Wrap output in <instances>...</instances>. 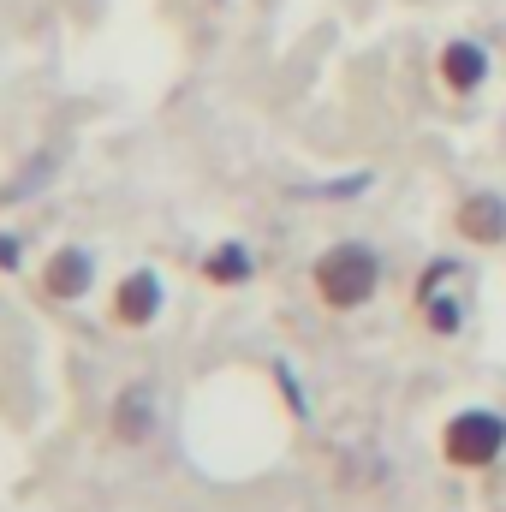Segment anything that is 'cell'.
Segmentation results:
<instances>
[{
  "label": "cell",
  "mask_w": 506,
  "mask_h": 512,
  "mask_svg": "<svg viewBox=\"0 0 506 512\" xmlns=\"http://www.w3.org/2000/svg\"><path fill=\"white\" fill-rule=\"evenodd\" d=\"M381 286V262L370 245H334V251L316 256V292L328 310H358L370 304Z\"/></svg>",
  "instance_id": "1"
},
{
  "label": "cell",
  "mask_w": 506,
  "mask_h": 512,
  "mask_svg": "<svg viewBox=\"0 0 506 512\" xmlns=\"http://www.w3.org/2000/svg\"><path fill=\"white\" fill-rule=\"evenodd\" d=\"M501 453H506V417H495V411H459L441 429V459L459 465V471H489Z\"/></svg>",
  "instance_id": "2"
},
{
  "label": "cell",
  "mask_w": 506,
  "mask_h": 512,
  "mask_svg": "<svg viewBox=\"0 0 506 512\" xmlns=\"http://www.w3.org/2000/svg\"><path fill=\"white\" fill-rule=\"evenodd\" d=\"M161 274H149V268H137L120 280V292H114V322H126V328H149L155 316H161Z\"/></svg>",
  "instance_id": "3"
},
{
  "label": "cell",
  "mask_w": 506,
  "mask_h": 512,
  "mask_svg": "<svg viewBox=\"0 0 506 512\" xmlns=\"http://www.w3.org/2000/svg\"><path fill=\"white\" fill-rule=\"evenodd\" d=\"M459 233L471 239V245H501L506 239V197H495V191H477V197H465L459 203Z\"/></svg>",
  "instance_id": "4"
},
{
  "label": "cell",
  "mask_w": 506,
  "mask_h": 512,
  "mask_svg": "<svg viewBox=\"0 0 506 512\" xmlns=\"http://www.w3.org/2000/svg\"><path fill=\"white\" fill-rule=\"evenodd\" d=\"M483 78H489V48L483 42H447L441 48V84L453 96H471Z\"/></svg>",
  "instance_id": "5"
},
{
  "label": "cell",
  "mask_w": 506,
  "mask_h": 512,
  "mask_svg": "<svg viewBox=\"0 0 506 512\" xmlns=\"http://www.w3.org/2000/svg\"><path fill=\"white\" fill-rule=\"evenodd\" d=\"M114 441H126V447H143L149 435H155V393L149 387H126L120 399H114Z\"/></svg>",
  "instance_id": "6"
},
{
  "label": "cell",
  "mask_w": 506,
  "mask_h": 512,
  "mask_svg": "<svg viewBox=\"0 0 506 512\" xmlns=\"http://www.w3.org/2000/svg\"><path fill=\"white\" fill-rule=\"evenodd\" d=\"M90 280H96V262H90V251H54L48 274H42L48 298H60V304L84 298V292H90Z\"/></svg>",
  "instance_id": "7"
},
{
  "label": "cell",
  "mask_w": 506,
  "mask_h": 512,
  "mask_svg": "<svg viewBox=\"0 0 506 512\" xmlns=\"http://www.w3.org/2000/svg\"><path fill=\"white\" fill-rule=\"evenodd\" d=\"M251 274H256L251 245H215L203 256V280H215V286H245Z\"/></svg>",
  "instance_id": "8"
},
{
  "label": "cell",
  "mask_w": 506,
  "mask_h": 512,
  "mask_svg": "<svg viewBox=\"0 0 506 512\" xmlns=\"http://www.w3.org/2000/svg\"><path fill=\"white\" fill-rule=\"evenodd\" d=\"M423 316H429L435 334H459V322H465L459 298H435V292H423Z\"/></svg>",
  "instance_id": "9"
},
{
  "label": "cell",
  "mask_w": 506,
  "mask_h": 512,
  "mask_svg": "<svg viewBox=\"0 0 506 512\" xmlns=\"http://www.w3.org/2000/svg\"><path fill=\"white\" fill-rule=\"evenodd\" d=\"M0 268H18V239L12 233H0Z\"/></svg>",
  "instance_id": "10"
}]
</instances>
